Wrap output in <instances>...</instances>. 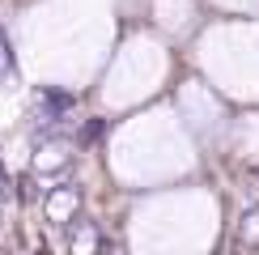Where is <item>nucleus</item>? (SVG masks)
<instances>
[{"label": "nucleus", "mask_w": 259, "mask_h": 255, "mask_svg": "<svg viewBox=\"0 0 259 255\" xmlns=\"http://www.w3.org/2000/svg\"><path fill=\"white\" fill-rule=\"evenodd\" d=\"M0 77H13V42L0 30Z\"/></svg>", "instance_id": "f257e3e1"}, {"label": "nucleus", "mask_w": 259, "mask_h": 255, "mask_svg": "<svg viewBox=\"0 0 259 255\" xmlns=\"http://www.w3.org/2000/svg\"><path fill=\"white\" fill-rule=\"evenodd\" d=\"M72 204H77V200H72V191H60V196H51V200H47L51 217H64V212H68Z\"/></svg>", "instance_id": "f03ea898"}]
</instances>
